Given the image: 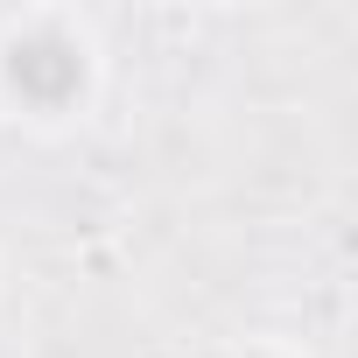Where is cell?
I'll list each match as a JSON object with an SVG mask.
<instances>
[{
  "mask_svg": "<svg viewBox=\"0 0 358 358\" xmlns=\"http://www.w3.org/2000/svg\"><path fill=\"white\" fill-rule=\"evenodd\" d=\"M92 78V43L64 22H22L0 43V85L29 113H71Z\"/></svg>",
  "mask_w": 358,
  "mask_h": 358,
  "instance_id": "1",
  "label": "cell"
}]
</instances>
